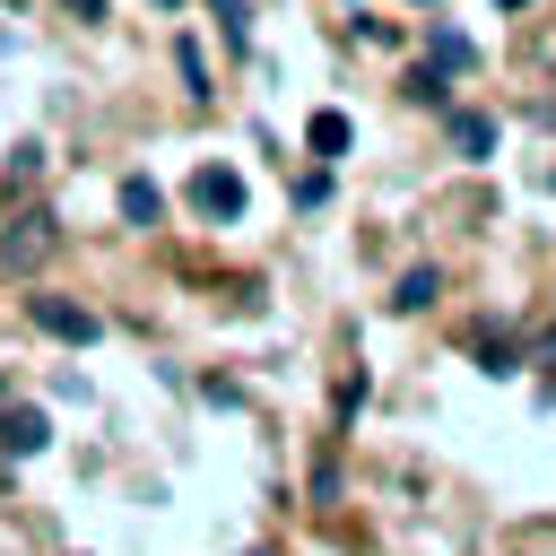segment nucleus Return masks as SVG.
Wrapping results in <instances>:
<instances>
[{"label":"nucleus","mask_w":556,"mask_h":556,"mask_svg":"<svg viewBox=\"0 0 556 556\" xmlns=\"http://www.w3.org/2000/svg\"><path fill=\"white\" fill-rule=\"evenodd\" d=\"M452 148H460V156H486V148H495V122H486V113H452Z\"/></svg>","instance_id":"8"},{"label":"nucleus","mask_w":556,"mask_h":556,"mask_svg":"<svg viewBox=\"0 0 556 556\" xmlns=\"http://www.w3.org/2000/svg\"><path fill=\"white\" fill-rule=\"evenodd\" d=\"M434 70H443V78H469V70H478V43H469L460 26H434Z\"/></svg>","instance_id":"5"},{"label":"nucleus","mask_w":556,"mask_h":556,"mask_svg":"<svg viewBox=\"0 0 556 556\" xmlns=\"http://www.w3.org/2000/svg\"><path fill=\"white\" fill-rule=\"evenodd\" d=\"M434 295H443V278H434V269H408V278L391 287V304H400V313H426Z\"/></svg>","instance_id":"9"},{"label":"nucleus","mask_w":556,"mask_h":556,"mask_svg":"<svg viewBox=\"0 0 556 556\" xmlns=\"http://www.w3.org/2000/svg\"><path fill=\"white\" fill-rule=\"evenodd\" d=\"M35 174H43V148H17V156H9V191H26Z\"/></svg>","instance_id":"13"},{"label":"nucleus","mask_w":556,"mask_h":556,"mask_svg":"<svg viewBox=\"0 0 556 556\" xmlns=\"http://www.w3.org/2000/svg\"><path fill=\"white\" fill-rule=\"evenodd\" d=\"M208 9H217V26H226V43L243 52V43H252V9H243V0H208Z\"/></svg>","instance_id":"10"},{"label":"nucleus","mask_w":556,"mask_h":556,"mask_svg":"<svg viewBox=\"0 0 556 556\" xmlns=\"http://www.w3.org/2000/svg\"><path fill=\"white\" fill-rule=\"evenodd\" d=\"M70 17H104V0H70Z\"/></svg>","instance_id":"14"},{"label":"nucleus","mask_w":556,"mask_h":556,"mask_svg":"<svg viewBox=\"0 0 556 556\" xmlns=\"http://www.w3.org/2000/svg\"><path fill=\"white\" fill-rule=\"evenodd\" d=\"M478 356H486V374H513V365H521V356H513V339H504V330H486V339H478Z\"/></svg>","instance_id":"11"},{"label":"nucleus","mask_w":556,"mask_h":556,"mask_svg":"<svg viewBox=\"0 0 556 556\" xmlns=\"http://www.w3.org/2000/svg\"><path fill=\"white\" fill-rule=\"evenodd\" d=\"M26 321L43 330V339H61V348H87L104 321L87 313V304H70V295H26Z\"/></svg>","instance_id":"2"},{"label":"nucleus","mask_w":556,"mask_h":556,"mask_svg":"<svg viewBox=\"0 0 556 556\" xmlns=\"http://www.w3.org/2000/svg\"><path fill=\"white\" fill-rule=\"evenodd\" d=\"M408 96H417V104H443V70H434V61H426V70H408Z\"/></svg>","instance_id":"12"},{"label":"nucleus","mask_w":556,"mask_h":556,"mask_svg":"<svg viewBox=\"0 0 556 556\" xmlns=\"http://www.w3.org/2000/svg\"><path fill=\"white\" fill-rule=\"evenodd\" d=\"M495 9H530V0H495Z\"/></svg>","instance_id":"15"},{"label":"nucleus","mask_w":556,"mask_h":556,"mask_svg":"<svg viewBox=\"0 0 556 556\" xmlns=\"http://www.w3.org/2000/svg\"><path fill=\"white\" fill-rule=\"evenodd\" d=\"M122 217H130V226H156V217H165V191H156L148 174H130V182H122Z\"/></svg>","instance_id":"6"},{"label":"nucleus","mask_w":556,"mask_h":556,"mask_svg":"<svg viewBox=\"0 0 556 556\" xmlns=\"http://www.w3.org/2000/svg\"><path fill=\"white\" fill-rule=\"evenodd\" d=\"M191 208L200 217H243V174L235 165H200L191 174Z\"/></svg>","instance_id":"3"},{"label":"nucleus","mask_w":556,"mask_h":556,"mask_svg":"<svg viewBox=\"0 0 556 556\" xmlns=\"http://www.w3.org/2000/svg\"><path fill=\"white\" fill-rule=\"evenodd\" d=\"M0 400H9V382H0Z\"/></svg>","instance_id":"16"},{"label":"nucleus","mask_w":556,"mask_h":556,"mask_svg":"<svg viewBox=\"0 0 556 556\" xmlns=\"http://www.w3.org/2000/svg\"><path fill=\"white\" fill-rule=\"evenodd\" d=\"M43 443H52V426H43V408H26V400L9 408V400H0V452H9V460H35Z\"/></svg>","instance_id":"4"},{"label":"nucleus","mask_w":556,"mask_h":556,"mask_svg":"<svg viewBox=\"0 0 556 556\" xmlns=\"http://www.w3.org/2000/svg\"><path fill=\"white\" fill-rule=\"evenodd\" d=\"M52 252H61V217H52V208H17L9 235H0V269L26 278V269H43Z\"/></svg>","instance_id":"1"},{"label":"nucleus","mask_w":556,"mask_h":556,"mask_svg":"<svg viewBox=\"0 0 556 556\" xmlns=\"http://www.w3.org/2000/svg\"><path fill=\"white\" fill-rule=\"evenodd\" d=\"M304 148L313 156H348V113H313L304 122Z\"/></svg>","instance_id":"7"},{"label":"nucleus","mask_w":556,"mask_h":556,"mask_svg":"<svg viewBox=\"0 0 556 556\" xmlns=\"http://www.w3.org/2000/svg\"><path fill=\"white\" fill-rule=\"evenodd\" d=\"M165 9H174V0H165Z\"/></svg>","instance_id":"17"}]
</instances>
